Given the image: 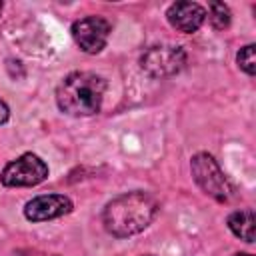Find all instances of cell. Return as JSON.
Listing matches in <instances>:
<instances>
[{
    "instance_id": "obj_1",
    "label": "cell",
    "mask_w": 256,
    "mask_h": 256,
    "mask_svg": "<svg viewBox=\"0 0 256 256\" xmlns=\"http://www.w3.org/2000/svg\"><path fill=\"white\" fill-rule=\"evenodd\" d=\"M158 212V200L142 190L126 192L110 200L102 212L104 228L116 238H128L150 226Z\"/></svg>"
},
{
    "instance_id": "obj_2",
    "label": "cell",
    "mask_w": 256,
    "mask_h": 256,
    "mask_svg": "<svg viewBox=\"0 0 256 256\" xmlns=\"http://www.w3.org/2000/svg\"><path fill=\"white\" fill-rule=\"evenodd\" d=\"M106 82L94 72H72L56 88V104L70 116H92L100 110Z\"/></svg>"
},
{
    "instance_id": "obj_3",
    "label": "cell",
    "mask_w": 256,
    "mask_h": 256,
    "mask_svg": "<svg viewBox=\"0 0 256 256\" xmlns=\"http://www.w3.org/2000/svg\"><path fill=\"white\" fill-rule=\"evenodd\" d=\"M190 170H192L194 182L200 186V190L206 196H210L218 202H228L234 196V188H232L230 180L224 176V172L220 170V166L212 154H208V152L194 154L190 160Z\"/></svg>"
},
{
    "instance_id": "obj_4",
    "label": "cell",
    "mask_w": 256,
    "mask_h": 256,
    "mask_svg": "<svg viewBox=\"0 0 256 256\" xmlns=\"http://www.w3.org/2000/svg\"><path fill=\"white\" fill-rule=\"evenodd\" d=\"M46 176H48L46 162L40 156L26 152L4 166L0 180L8 188H22V186H36L44 182Z\"/></svg>"
},
{
    "instance_id": "obj_5",
    "label": "cell",
    "mask_w": 256,
    "mask_h": 256,
    "mask_svg": "<svg viewBox=\"0 0 256 256\" xmlns=\"http://www.w3.org/2000/svg\"><path fill=\"white\" fill-rule=\"evenodd\" d=\"M186 64V52L180 46H150L142 58L140 66L154 78H166L178 74Z\"/></svg>"
},
{
    "instance_id": "obj_6",
    "label": "cell",
    "mask_w": 256,
    "mask_h": 256,
    "mask_svg": "<svg viewBox=\"0 0 256 256\" xmlns=\"http://www.w3.org/2000/svg\"><path fill=\"white\" fill-rule=\"evenodd\" d=\"M110 36V22L102 16H86L72 24V38L86 54H98Z\"/></svg>"
},
{
    "instance_id": "obj_7",
    "label": "cell",
    "mask_w": 256,
    "mask_h": 256,
    "mask_svg": "<svg viewBox=\"0 0 256 256\" xmlns=\"http://www.w3.org/2000/svg\"><path fill=\"white\" fill-rule=\"evenodd\" d=\"M72 212V200L64 194H42L26 202L24 216L30 222H44Z\"/></svg>"
},
{
    "instance_id": "obj_8",
    "label": "cell",
    "mask_w": 256,
    "mask_h": 256,
    "mask_svg": "<svg viewBox=\"0 0 256 256\" xmlns=\"http://www.w3.org/2000/svg\"><path fill=\"white\" fill-rule=\"evenodd\" d=\"M166 18H168L170 26L176 28L178 32L192 34L202 26V22L206 18V10L198 2H174L168 6Z\"/></svg>"
},
{
    "instance_id": "obj_9",
    "label": "cell",
    "mask_w": 256,
    "mask_h": 256,
    "mask_svg": "<svg viewBox=\"0 0 256 256\" xmlns=\"http://www.w3.org/2000/svg\"><path fill=\"white\" fill-rule=\"evenodd\" d=\"M228 228L234 236H238L240 240L252 244L254 242V212L250 208L244 210H236L228 216Z\"/></svg>"
},
{
    "instance_id": "obj_10",
    "label": "cell",
    "mask_w": 256,
    "mask_h": 256,
    "mask_svg": "<svg viewBox=\"0 0 256 256\" xmlns=\"http://www.w3.org/2000/svg\"><path fill=\"white\" fill-rule=\"evenodd\" d=\"M208 10H210L208 18L216 30H224L230 26V8L224 2H210Z\"/></svg>"
},
{
    "instance_id": "obj_11",
    "label": "cell",
    "mask_w": 256,
    "mask_h": 256,
    "mask_svg": "<svg viewBox=\"0 0 256 256\" xmlns=\"http://www.w3.org/2000/svg\"><path fill=\"white\" fill-rule=\"evenodd\" d=\"M254 44H248V46H244L240 52H238V56H236V60H238V66L248 74V76H254V72H256V56H254Z\"/></svg>"
},
{
    "instance_id": "obj_12",
    "label": "cell",
    "mask_w": 256,
    "mask_h": 256,
    "mask_svg": "<svg viewBox=\"0 0 256 256\" xmlns=\"http://www.w3.org/2000/svg\"><path fill=\"white\" fill-rule=\"evenodd\" d=\"M8 116H10V112H8V106L0 100V124H4L6 120H8Z\"/></svg>"
},
{
    "instance_id": "obj_13",
    "label": "cell",
    "mask_w": 256,
    "mask_h": 256,
    "mask_svg": "<svg viewBox=\"0 0 256 256\" xmlns=\"http://www.w3.org/2000/svg\"><path fill=\"white\" fill-rule=\"evenodd\" d=\"M30 256H54V254H38V252H30Z\"/></svg>"
},
{
    "instance_id": "obj_14",
    "label": "cell",
    "mask_w": 256,
    "mask_h": 256,
    "mask_svg": "<svg viewBox=\"0 0 256 256\" xmlns=\"http://www.w3.org/2000/svg\"><path fill=\"white\" fill-rule=\"evenodd\" d=\"M234 256H252V254H246V252H238V254H234Z\"/></svg>"
},
{
    "instance_id": "obj_15",
    "label": "cell",
    "mask_w": 256,
    "mask_h": 256,
    "mask_svg": "<svg viewBox=\"0 0 256 256\" xmlns=\"http://www.w3.org/2000/svg\"><path fill=\"white\" fill-rule=\"evenodd\" d=\"M0 12H2V2H0Z\"/></svg>"
}]
</instances>
